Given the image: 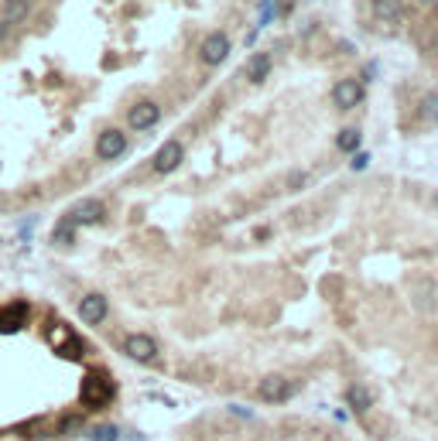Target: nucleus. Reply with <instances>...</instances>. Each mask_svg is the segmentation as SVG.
<instances>
[{
	"mask_svg": "<svg viewBox=\"0 0 438 441\" xmlns=\"http://www.w3.org/2000/svg\"><path fill=\"white\" fill-rule=\"evenodd\" d=\"M79 401L86 407H107V403L114 401L110 376L107 373H86V380H82V387H79Z\"/></svg>",
	"mask_w": 438,
	"mask_h": 441,
	"instance_id": "1",
	"label": "nucleus"
},
{
	"mask_svg": "<svg viewBox=\"0 0 438 441\" xmlns=\"http://www.w3.org/2000/svg\"><path fill=\"white\" fill-rule=\"evenodd\" d=\"M103 216H107V205L100 199H82V202H76L72 209H69V216L62 219L65 226H96V223H103Z\"/></svg>",
	"mask_w": 438,
	"mask_h": 441,
	"instance_id": "2",
	"label": "nucleus"
},
{
	"mask_svg": "<svg viewBox=\"0 0 438 441\" xmlns=\"http://www.w3.org/2000/svg\"><path fill=\"white\" fill-rule=\"evenodd\" d=\"M48 346H52L55 353H62V356H72V360H79L82 356L79 339H76L72 328L62 325V321H52V328H48Z\"/></svg>",
	"mask_w": 438,
	"mask_h": 441,
	"instance_id": "3",
	"label": "nucleus"
},
{
	"mask_svg": "<svg viewBox=\"0 0 438 441\" xmlns=\"http://www.w3.org/2000/svg\"><path fill=\"white\" fill-rule=\"evenodd\" d=\"M230 35H223V31H216V35H205L202 41V62L205 65H219V62H226V55H230Z\"/></svg>",
	"mask_w": 438,
	"mask_h": 441,
	"instance_id": "4",
	"label": "nucleus"
},
{
	"mask_svg": "<svg viewBox=\"0 0 438 441\" xmlns=\"http://www.w3.org/2000/svg\"><path fill=\"white\" fill-rule=\"evenodd\" d=\"M123 353L137 362H151V360H158V342H155L151 335H141V332H137V335H127Z\"/></svg>",
	"mask_w": 438,
	"mask_h": 441,
	"instance_id": "5",
	"label": "nucleus"
},
{
	"mask_svg": "<svg viewBox=\"0 0 438 441\" xmlns=\"http://www.w3.org/2000/svg\"><path fill=\"white\" fill-rule=\"evenodd\" d=\"M295 383L291 380H284V376H267L264 383H260V401H267V403H284V401H291L295 397Z\"/></svg>",
	"mask_w": 438,
	"mask_h": 441,
	"instance_id": "6",
	"label": "nucleus"
},
{
	"mask_svg": "<svg viewBox=\"0 0 438 441\" xmlns=\"http://www.w3.org/2000/svg\"><path fill=\"white\" fill-rule=\"evenodd\" d=\"M158 117H161L158 103H151V99H141V103H134V106H130L127 123H130L134 130H151V127L158 123Z\"/></svg>",
	"mask_w": 438,
	"mask_h": 441,
	"instance_id": "7",
	"label": "nucleus"
},
{
	"mask_svg": "<svg viewBox=\"0 0 438 441\" xmlns=\"http://www.w3.org/2000/svg\"><path fill=\"white\" fill-rule=\"evenodd\" d=\"M28 17V0H3L0 7V41L14 31V24H21Z\"/></svg>",
	"mask_w": 438,
	"mask_h": 441,
	"instance_id": "8",
	"label": "nucleus"
},
{
	"mask_svg": "<svg viewBox=\"0 0 438 441\" xmlns=\"http://www.w3.org/2000/svg\"><path fill=\"white\" fill-rule=\"evenodd\" d=\"M123 151H127V137H123L120 130H103V134L96 137V154L103 161H117Z\"/></svg>",
	"mask_w": 438,
	"mask_h": 441,
	"instance_id": "9",
	"label": "nucleus"
},
{
	"mask_svg": "<svg viewBox=\"0 0 438 441\" xmlns=\"http://www.w3.org/2000/svg\"><path fill=\"white\" fill-rule=\"evenodd\" d=\"M182 158H185V147H182L178 141H164L161 151L155 154V171H158V175H168V171H175V168L182 164Z\"/></svg>",
	"mask_w": 438,
	"mask_h": 441,
	"instance_id": "10",
	"label": "nucleus"
},
{
	"mask_svg": "<svg viewBox=\"0 0 438 441\" xmlns=\"http://www.w3.org/2000/svg\"><path fill=\"white\" fill-rule=\"evenodd\" d=\"M359 99H363V82L359 79H343L336 89H332V103L339 110H353Z\"/></svg>",
	"mask_w": 438,
	"mask_h": 441,
	"instance_id": "11",
	"label": "nucleus"
},
{
	"mask_svg": "<svg viewBox=\"0 0 438 441\" xmlns=\"http://www.w3.org/2000/svg\"><path fill=\"white\" fill-rule=\"evenodd\" d=\"M79 319L86 325H100V321L107 319V298L103 294H86L79 301Z\"/></svg>",
	"mask_w": 438,
	"mask_h": 441,
	"instance_id": "12",
	"label": "nucleus"
},
{
	"mask_svg": "<svg viewBox=\"0 0 438 441\" xmlns=\"http://www.w3.org/2000/svg\"><path fill=\"white\" fill-rule=\"evenodd\" d=\"M24 321H28V305L24 301L0 308V332H17V328H24Z\"/></svg>",
	"mask_w": 438,
	"mask_h": 441,
	"instance_id": "13",
	"label": "nucleus"
},
{
	"mask_svg": "<svg viewBox=\"0 0 438 441\" xmlns=\"http://www.w3.org/2000/svg\"><path fill=\"white\" fill-rule=\"evenodd\" d=\"M267 72H271V55L257 51V55L247 58V79L253 82V86H260V82L267 79Z\"/></svg>",
	"mask_w": 438,
	"mask_h": 441,
	"instance_id": "14",
	"label": "nucleus"
},
{
	"mask_svg": "<svg viewBox=\"0 0 438 441\" xmlns=\"http://www.w3.org/2000/svg\"><path fill=\"white\" fill-rule=\"evenodd\" d=\"M336 147H339V151H346V154H357V147H359V130H357V127L339 130V134H336Z\"/></svg>",
	"mask_w": 438,
	"mask_h": 441,
	"instance_id": "15",
	"label": "nucleus"
},
{
	"mask_svg": "<svg viewBox=\"0 0 438 441\" xmlns=\"http://www.w3.org/2000/svg\"><path fill=\"white\" fill-rule=\"evenodd\" d=\"M346 401H350V407H353V410H370V403H373V394H370L366 387H350Z\"/></svg>",
	"mask_w": 438,
	"mask_h": 441,
	"instance_id": "16",
	"label": "nucleus"
},
{
	"mask_svg": "<svg viewBox=\"0 0 438 441\" xmlns=\"http://www.w3.org/2000/svg\"><path fill=\"white\" fill-rule=\"evenodd\" d=\"M89 441H120V428H114V424H100V428L89 431Z\"/></svg>",
	"mask_w": 438,
	"mask_h": 441,
	"instance_id": "17",
	"label": "nucleus"
},
{
	"mask_svg": "<svg viewBox=\"0 0 438 441\" xmlns=\"http://www.w3.org/2000/svg\"><path fill=\"white\" fill-rule=\"evenodd\" d=\"M377 14L387 17V21L400 17V0H377Z\"/></svg>",
	"mask_w": 438,
	"mask_h": 441,
	"instance_id": "18",
	"label": "nucleus"
},
{
	"mask_svg": "<svg viewBox=\"0 0 438 441\" xmlns=\"http://www.w3.org/2000/svg\"><path fill=\"white\" fill-rule=\"evenodd\" d=\"M421 117H435L438 120V93H432V96L421 103Z\"/></svg>",
	"mask_w": 438,
	"mask_h": 441,
	"instance_id": "19",
	"label": "nucleus"
},
{
	"mask_svg": "<svg viewBox=\"0 0 438 441\" xmlns=\"http://www.w3.org/2000/svg\"><path fill=\"white\" fill-rule=\"evenodd\" d=\"M274 7H278V0H264V3H260V24H267V21L274 17Z\"/></svg>",
	"mask_w": 438,
	"mask_h": 441,
	"instance_id": "20",
	"label": "nucleus"
},
{
	"mask_svg": "<svg viewBox=\"0 0 438 441\" xmlns=\"http://www.w3.org/2000/svg\"><path fill=\"white\" fill-rule=\"evenodd\" d=\"M366 164H370V154H363V151H357V154H353V161H350V168H353V171H363Z\"/></svg>",
	"mask_w": 438,
	"mask_h": 441,
	"instance_id": "21",
	"label": "nucleus"
},
{
	"mask_svg": "<svg viewBox=\"0 0 438 441\" xmlns=\"http://www.w3.org/2000/svg\"><path fill=\"white\" fill-rule=\"evenodd\" d=\"M127 441H144V438H141V435H130V438H127Z\"/></svg>",
	"mask_w": 438,
	"mask_h": 441,
	"instance_id": "22",
	"label": "nucleus"
},
{
	"mask_svg": "<svg viewBox=\"0 0 438 441\" xmlns=\"http://www.w3.org/2000/svg\"><path fill=\"white\" fill-rule=\"evenodd\" d=\"M421 3H435V0H421Z\"/></svg>",
	"mask_w": 438,
	"mask_h": 441,
	"instance_id": "23",
	"label": "nucleus"
},
{
	"mask_svg": "<svg viewBox=\"0 0 438 441\" xmlns=\"http://www.w3.org/2000/svg\"><path fill=\"white\" fill-rule=\"evenodd\" d=\"M435 48H438V38H435Z\"/></svg>",
	"mask_w": 438,
	"mask_h": 441,
	"instance_id": "24",
	"label": "nucleus"
}]
</instances>
